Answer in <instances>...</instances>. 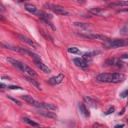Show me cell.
Returning <instances> with one entry per match:
<instances>
[{"label":"cell","instance_id":"obj_27","mask_svg":"<svg viewBox=\"0 0 128 128\" xmlns=\"http://www.w3.org/2000/svg\"><path fill=\"white\" fill-rule=\"evenodd\" d=\"M115 111V107H113V106H111V107H109V109L105 112V115H109V114H111V113H113Z\"/></svg>","mask_w":128,"mask_h":128},{"label":"cell","instance_id":"obj_10","mask_svg":"<svg viewBox=\"0 0 128 128\" xmlns=\"http://www.w3.org/2000/svg\"><path fill=\"white\" fill-rule=\"evenodd\" d=\"M38 114L46 117V118H50V119H57V115L54 112H51L49 110H39Z\"/></svg>","mask_w":128,"mask_h":128},{"label":"cell","instance_id":"obj_6","mask_svg":"<svg viewBox=\"0 0 128 128\" xmlns=\"http://www.w3.org/2000/svg\"><path fill=\"white\" fill-rule=\"evenodd\" d=\"M24 101H26L29 105H32L34 107H37V108H41V102H38L37 100H35L34 98H32V96H29V95H23L21 97Z\"/></svg>","mask_w":128,"mask_h":128},{"label":"cell","instance_id":"obj_20","mask_svg":"<svg viewBox=\"0 0 128 128\" xmlns=\"http://www.w3.org/2000/svg\"><path fill=\"white\" fill-rule=\"evenodd\" d=\"M109 7H120V6H128V1H118L108 4Z\"/></svg>","mask_w":128,"mask_h":128},{"label":"cell","instance_id":"obj_30","mask_svg":"<svg viewBox=\"0 0 128 128\" xmlns=\"http://www.w3.org/2000/svg\"><path fill=\"white\" fill-rule=\"evenodd\" d=\"M120 58H121V59H128V53L121 55V56H120Z\"/></svg>","mask_w":128,"mask_h":128},{"label":"cell","instance_id":"obj_3","mask_svg":"<svg viewBox=\"0 0 128 128\" xmlns=\"http://www.w3.org/2000/svg\"><path fill=\"white\" fill-rule=\"evenodd\" d=\"M107 42H108L107 47H109V48H118V47L128 45V40H126V39H115V40L109 39Z\"/></svg>","mask_w":128,"mask_h":128},{"label":"cell","instance_id":"obj_19","mask_svg":"<svg viewBox=\"0 0 128 128\" xmlns=\"http://www.w3.org/2000/svg\"><path fill=\"white\" fill-rule=\"evenodd\" d=\"M22 121H23L24 123H26V124H28V125L32 126V127H35V128H38V127H39V124H38V123L34 122L33 120H31V119H29V118H27V117L22 118Z\"/></svg>","mask_w":128,"mask_h":128},{"label":"cell","instance_id":"obj_4","mask_svg":"<svg viewBox=\"0 0 128 128\" xmlns=\"http://www.w3.org/2000/svg\"><path fill=\"white\" fill-rule=\"evenodd\" d=\"M79 36L81 37H84V38H87V39H93V40H101V41H108L109 39L104 36V35H101V34H94V33H80L78 34Z\"/></svg>","mask_w":128,"mask_h":128},{"label":"cell","instance_id":"obj_16","mask_svg":"<svg viewBox=\"0 0 128 128\" xmlns=\"http://www.w3.org/2000/svg\"><path fill=\"white\" fill-rule=\"evenodd\" d=\"M89 12H90L91 14H93V15H98V16L104 14V11H103L101 8H99V7H93V8H91V9H89Z\"/></svg>","mask_w":128,"mask_h":128},{"label":"cell","instance_id":"obj_24","mask_svg":"<svg viewBox=\"0 0 128 128\" xmlns=\"http://www.w3.org/2000/svg\"><path fill=\"white\" fill-rule=\"evenodd\" d=\"M68 52L69 53H72V54H78V53H80V51H79V49L77 47H69L68 48Z\"/></svg>","mask_w":128,"mask_h":128},{"label":"cell","instance_id":"obj_8","mask_svg":"<svg viewBox=\"0 0 128 128\" xmlns=\"http://www.w3.org/2000/svg\"><path fill=\"white\" fill-rule=\"evenodd\" d=\"M64 79V75L63 74H59L57 76H54V77H51L49 80H48V83L51 84V85H58L60 84Z\"/></svg>","mask_w":128,"mask_h":128},{"label":"cell","instance_id":"obj_9","mask_svg":"<svg viewBox=\"0 0 128 128\" xmlns=\"http://www.w3.org/2000/svg\"><path fill=\"white\" fill-rule=\"evenodd\" d=\"M35 64H36V66H37L41 71H43L44 73H50V72H51V69H50L46 64H44L41 60H36V61H35Z\"/></svg>","mask_w":128,"mask_h":128},{"label":"cell","instance_id":"obj_14","mask_svg":"<svg viewBox=\"0 0 128 128\" xmlns=\"http://www.w3.org/2000/svg\"><path fill=\"white\" fill-rule=\"evenodd\" d=\"M99 52L98 51H92V52H86V53H84L83 54V59L84 60H86L87 62L88 61H90L94 56H96L97 54H98Z\"/></svg>","mask_w":128,"mask_h":128},{"label":"cell","instance_id":"obj_2","mask_svg":"<svg viewBox=\"0 0 128 128\" xmlns=\"http://www.w3.org/2000/svg\"><path fill=\"white\" fill-rule=\"evenodd\" d=\"M7 61H8L10 64H12L14 67H16L17 69H19L20 71L24 72L27 76H30V77H36V76H37V74L35 73V71L32 70V69H31L29 66H27L26 64H24V63H22V62H20V61H18V60H16V59H13V58H7Z\"/></svg>","mask_w":128,"mask_h":128},{"label":"cell","instance_id":"obj_12","mask_svg":"<svg viewBox=\"0 0 128 128\" xmlns=\"http://www.w3.org/2000/svg\"><path fill=\"white\" fill-rule=\"evenodd\" d=\"M74 63L77 67H80V68H86L88 67V62L86 60H84L83 58H74Z\"/></svg>","mask_w":128,"mask_h":128},{"label":"cell","instance_id":"obj_13","mask_svg":"<svg viewBox=\"0 0 128 128\" xmlns=\"http://www.w3.org/2000/svg\"><path fill=\"white\" fill-rule=\"evenodd\" d=\"M41 108L45 110H49V111H56L58 109L56 105L52 103H45V102H41Z\"/></svg>","mask_w":128,"mask_h":128},{"label":"cell","instance_id":"obj_7","mask_svg":"<svg viewBox=\"0 0 128 128\" xmlns=\"http://www.w3.org/2000/svg\"><path fill=\"white\" fill-rule=\"evenodd\" d=\"M18 38H19L22 42H24V43L28 44L29 46H31L32 48H38V47H39V44H38V43H36L34 40H32V39H30V38H28V37H26V36H24V35H18Z\"/></svg>","mask_w":128,"mask_h":128},{"label":"cell","instance_id":"obj_33","mask_svg":"<svg viewBox=\"0 0 128 128\" xmlns=\"http://www.w3.org/2000/svg\"><path fill=\"white\" fill-rule=\"evenodd\" d=\"M38 128H41V127H38ZM43 128H50V127H43Z\"/></svg>","mask_w":128,"mask_h":128},{"label":"cell","instance_id":"obj_5","mask_svg":"<svg viewBox=\"0 0 128 128\" xmlns=\"http://www.w3.org/2000/svg\"><path fill=\"white\" fill-rule=\"evenodd\" d=\"M46 6L49 7V9H51L54 13H56L58 15H68L69 14V12L66 9H64V7H62L60 5H55V4L48 3V4H46Z\"/></svg>","mask_w":128,"mask_h":128},{"label":"cell","instance_id":"obj_22","mask_svg":"<svg viewBox=\"0 0 128 128\" xmlns=\"http://www.w3.org/2000/svg\"><path fill=\"white\" fill-rule=\"evenodd\" d=\"M25 9H26L28 12H30V13H36V12H37L36 6L31 5V4H26V5H25Z\"/></svg>","mask_w":128,"mask_h":128},{"label":"cell","instance_id":"obj_15","mask_svg":"<svg viewBox=\"0 0 128 128\" xmlns=\"http://www.w3.org/2000/svg\"><path fill=\"white\" fill-rule=\"evenodd\" d=\"M79 110H80L81 114L84 115L85 117H89V116H90V113H89V111H88V109L86 108V106H85L84 103H79Z\"/></svg>","mask_w":128,"mask_h":128},{"label":"cell","instance_id":"obj_11","mask_svg":"<svg viewBox=\"0 0 128 128\" xmlns=\"http://www.w3.org/2000/svg\"><path fill=\"white\" fill-rule=\"evenodd\" d=\"M105 64H106V65H109V66H116V67H121L123 63H122V62H121L119 59H117V58H111V59H108V60H106Z\"/></svg>","mask_w":128,"mask_h":128},{"label":"cell","instance_id":"obj_23","mask_svg":"<svg viewBox=\"0 0 128 128\" xmlns=\"http://www.w3.org/2000/svg\"><path fill=\"white\" fill-rule=\"evenodd\" d=\"M74 26H76V27H79V28H82V29H89V25H88V24H86V23L75 22V23H74Z\"/></svg>","mask_w":128,"mask_h":128},{"label":"cell","instance_id":"obj_28","mask_svg":"<svg viewBox=\"0 0 128 128\" xmlns=\"http://www.w3.org/2000/svg\"><path fill=\"white\" fill-rule=\"evenodd\" d=\"M127 96H128V89H126V90H124L123 92L120 93V97H121V98H125V97H127Z\"/></svg>","mask_w":128,"mask_h":128},{"label":"cell","instance_id":"obj_32","mask_svg":"<svg viewBox=\"0 0 128 128\" xmlns=\"http://www.w3.org/2000/svg\"><path fill=\"white\" fill-rule=\"evenodd\" d=\"M6 87H8V86H6V85H5V84H3V83L1 84V88H2V89H5Z\"/></svg>","mask_w":128,"mask_h":128},{"label":"cell","instance_id":"obj_1","mask_svg":"<svg viewBox=\"0 0 128 128\" xmlns=\"http://www.w3.org/2000/svg\"><path fill=\"white\" fill-rule=\"evenodd\" d=\"M96 79L104 83H121L125 80V76L122 73H101L97 75Z\"/></svg>","mask_w":128,"mask_h":128},{"label":"cell","instance_id":"obj_18","mask_svg":"<svg viewBox=\"0 0 128 128\" xmlns=\"http://www.w3.org/2000/svg\"><path fill=\"white\" fill-rule=\"evenodd\" d=\"M84 101H85L89 106H91V107H93V108H96V107H97V103H96V101H95L94 99H92L91 97L85 96V97H84Z\"/></svg>","mask_w":128,"mask_h":128},{"label":"cell","instance_id":"obj_17","mask_svg":"<svg viewBox=\"0 0 128 128\" xmlns=\"http://www.w3.org/2000/svg\"><path fill=\"white\" fill-rule=\"evenodd\" d=\"M25 79L29 82V83H31L33 86H35L37 89H39V90H41V86H40V84L36 81V80H34L33 79V77H30V76H25Z\"/></svg>","mask_w":128,"mask_h":128},{"label":"cell","instance_id":"obj_21","mask_svg":"<svg viewBox=\"0 0 128 128\" xmlns=\"http://www.w3.org/2000/svg\"><path fill=\"white\" fill-rule=\"evenodd\" d=\"M38 15H39V17L41 18V20H48V21H50V20L52 19L51 14H47V13H45V12H43V11L38 12Z\"/></svg>","mask_w":128,"mask_h":128},{"label":"cell","instance_id":"obj_31","mask_svg":"<svg viewBox=\"0 0 128 128\" xmlns=\"http://www.w3.org/2000/svg\"><path fill=\"white\" fill-rule=\"evenodd\" d=\"M123 127H124V124H117V125H115L114 128H123Z\"/></svg>","mask_w":128,"mask_h":128},{"label":"cell","instance_id":"obj_29","mask_svg":"<svg viewBox=\"0 0 128 128\" xmlns=\"http://www.w3.org/2000/svg\"><path fill=\"white\" fill-rule=\"evenodd\" d=\"M8 98H9V99H10V100H12V101H13V102H14V103H16V104H17V105H19V106H20V105H21V102H20V101H19V100H17V99H15V98H12V97H11V96H8Z\"/></svg>","mask_w":128,"mask_h":128},{"label":"cell","instance_id":"obj_25","mask_svg":"<svg viewBox=\"0 0 128 128\" xmlns=\"http://www.w3.org/2000/svg\"><path fill=\"white\" fill-rule=\"evenodd\" d=\"M120 33L122 35H128V23L125 24V26L120 30Z\"/></svg>","mask_w":128,"mask_h":128},{"label":"cell","instance_id":"obj_26","mask_svg":"<svg viewBox=\"0 0 128 128\" xmlns=\"http://www.w3.org/2000/svg\"><path fill=\"white\" fill-rule=\"evenodd\" d=\"M7 88H8V89H10V90H22V88H21L20 86H15V85L8 86Z\"/></svg>","mask_w":128,"mask_h":128}]
</instances>
